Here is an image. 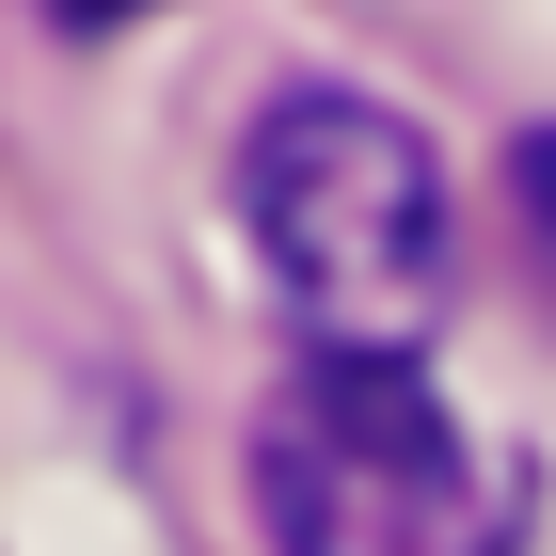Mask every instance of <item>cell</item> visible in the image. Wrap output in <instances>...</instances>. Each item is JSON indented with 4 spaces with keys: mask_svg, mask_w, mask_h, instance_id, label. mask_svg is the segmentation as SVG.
Instances as JSON below:
<instances>
[{
    "mask_svg": "<svg viewBox=\"0 0 556 556\" xmlns=\"http://www.w3.org/2000/svg\"><path fill=\"white\" fill-rule=\"evenodd\" d=\"M128 16H160V0H48V33H128Z\"/></svg>",
    "mask_w": 556,
    "mask_h": 556,
    "instance_id": "277c9868",
    "label": "cell"
},
{
    "mask_svg": "<svg viewBox=\"0 0 556 556\" xmlns=\"http://www.w3.org/2000/svg\"><path fill=\"white\" fill-rule=\"evenodd\" d=\"M509 207H525V255H541V287H556V128L509 143Z\"/></svg>",
    "mask_w": 556,
    "mask_h": 556,
    "instance_id": "3957f363",
    "label": "cell"
},
{
    "mask_svg": "<svg viewBox=\"0 0 556 556\" xmlns=\"http://www.w3.org/2000/svg\"><path fill=\"white\" fill-rule=\"evenodd\" d=\"M270 556H525V462L414 350H302L255 414Z\"/></svg>",
    "mask_w": 556,
    "mask_h": 556,
    "instance_id": "6da1fadb",
    "label": "cell"
},
{
    "mask_svg": "<svg viewBox=\"0 0 556 556\" xmlns=\"http://www.w3.org/2000/svg\"><path fill=\"white\" fill-rule=\"evenodd\" d=\"M239 223H255V270L287 287V318L318 350H414L445 318V160H429L414 112L350 80H287L239 128Z\"/></svg>",
    "mask_w": 556,
    "mask_h": 556,
    "instance_id": "7a4b0ae2",
    "label": "cell"
}]
</instances>
